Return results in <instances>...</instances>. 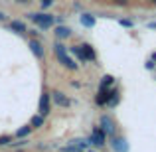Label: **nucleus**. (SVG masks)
<instances>
[{"instance_id": "nucleus-1", "label": "nucleus", "mask_w": 156, "mask_h": 152, "mask_svg": "<svg viewBox=\"0 0 156 152\" xmlns=\"http://www.w3.org/2000/svg\"><path fill=\"white\" fill-rule=\"evenodd\" d=\"M55 53H57V57H59V61H61V63H63V65H65L67 69H77V63H75V61H73L71 57L67 55V51H65V48L61 46L59 42L55 44Z\"/></svg>"}, {"instance_id": "nucleus-2", "label": "nucleus", "mask_w": 156, "mask_h": 152, "mask_svg": "<svg viewBox=\"0 0 156 152\" xmlns=\"http://www.w3.org/2000/svg\"><path fill=\"white\" fill-rule=\"evenodd\" d=\"M32 20H34L40 28H44V30H48V28L53 24V16L51 14H32Z\"/></svg>"}, {"instance_id": "nucleus-3", "label": "nucleus", "mask_w": 156, "mask_h": 152, "mask_svg": "<svg viewBox=\"0 0 156 152\" xmlns=\"http://www.w3.org/2000/svg\"><path fill=\"white\" fill-rule=\"evenodd\" d=\"M89 142H91V144H95V146H105V144H107V134H105L101 129H93Z\"/></svg>"}, {"instance_id": "nucleus-4", "label": "nucleus", "mask_w": 156, "mask_h": 152, "mask_svg": "<svg viewBox=\"0 0 156 152\" xmlns=\"http://www.w3.org/2000/svg\"><path fill=\"white\" fill-rule=\"evenodd\" d=\"M101 130H103L105 134H115V122H113V118L111 117H107V115H103L101 117Z\"/></svg>"}, {"instance_id": "nucleus-5", "label": "nucleus", "mask_w": 156, "mask_h": 152, "mask_svg": "<svg viewBox=\"0 0 156 152\" xmlns=\"http://www.w3.org/2000/svg\"><path fill=\"white\" fill-rule=\"evenodd\" d=\"M50 111H51V99L48 93H44L42 99H40V115L46 117V115H50Z\"/></svg>"}, {"instance_id": "nucleus-6", "label": "nucleus", "mask_w": 156, "mask_h": 152, "mask_svg": "<svg viewBox=\"0 0 156 152\" xmlns=\"http://www.w3.org/2000/svg\"><path fill=\"white\" fill-rule=\"evenodd\" d=\"M28 48L32 50V53H34L36 57H40V59L44 57V48H42V44H40L38 40H30V42H28Z\"/></svg>"}, {"instance_id": "nucleus-7", "label": "nucleus", "mask_w": 156, "mask_h": 152, "mask_svg": "<svg viewBox=\"0 0 156 152\" xmlns=\"http://www.w3.org/2000/svg\"><path fill=\"white\" fill-rule=\"evenodd\" d=\"M51 95H53V101H55L59 107H69V105H71V101L65 97V93H61V91H53Z\"/></svg>"}, {"instance_id": "nucleus-8", "label": "nucleus", "mask_w": 156, "mask_h": 152, "mask_svg": "<svg viewBox=\"0 0 156 152\" xmlns=\"http://www.w3.org/2000/svg\"><path fill=\"white\" fill-rule=\"evenodd\" d=\"M81 51H83V57L85 61H95V51H93V48L89 46V44H83V46H79Z\"/></svg>"}, {"instance_id": "nucleus-9", "label": "nucleus", "mask_w": 156, "mask_h": 152, "mask_svg": "<svg viewBox=\"0 0 156 152\" xmlns=\"http://www.w3.org/2000/svg\"><path fill=\"white\" fill-rule=\"evenodd\" d=\"M111 144H113V148L117 150V152H126V150H129V146H126V140H125V138H115Z\"/></svg>"}, {"instance_id": "nucleus-10", "label": "nucleus", "mask_w": 156, "mask_h": 152, "mask_svg": "<svg viewBox=\"0 0 156 152\" xmlns=\"http://www.w3.org/2000/svg\"><path fill=\"white\" fill-rule=\"evenodd\" d=\"M44 122H46V117H42V115H36V117H32L30 126H32V129H42Z\"/></svg>"}, {"instance_id": "nucleus-11", "label": "nucleus", "mask_w": 156, "mask_h": 152, "mask_svg": "<svg viewBox=\"0 0 156 152\" xmlns=\"http://www.w3.org/2000/svg\"><path fill=\"white\" fill-rule=\"evenodd\" d=\"M55 36L59 40H65V38H69V36H71V30H69V28H65V26H57L55 28Z\"/></svg>"}, {"instance_id": "nucleus-12", "label": "nucleus", "mask_w": 156, "mask_h": 152, "mask_svg": "<svg viewBox=\"0 0 156 152\" xmlns=\"http://www.w3.org/2000/svg\"><path fill=\"white\" fill-rule=\"evenodd\" d=\"M10 30L18 32V34H24V32H28V30H26V26H24L22 22H16V20H14V22H10Z\"/></svg>"}, {"instance_id": "nucleus-13", "label": "nucleus", "mask_w": 156, "mask_h": 152, "mask_svg": "<svg viewBox=\"0 0 156 152\" xmlns=\"http://www.w3.org/2000/svg\"><path fill=\"white\" fill-rule=\"evenodd\" d=\"M81 24H83V26H87V28H91L93 24H95V18H93V16H89V14H83V16H81Z\"/></svg>"}, {"instance_id": "nucleus-14", "label": "nucleus", "mask_w": 156, "mask_h": 152, "mask_svg": "<svg viewBox=\"0 0 156 152\" xmlns=\"http://www.w3.org/2000/svg\"><path fill=\"white\" fill-rule=\"evenodd\" d=\"M30 130H32V126H30V125H28V126H22V129H20L18 133H16V136L24 138V136H26V134H30Z\"/></svg>"}, {"instance_id": "nucleus-15", "label": "nucleus", "mask_w": 156, "mask_h": 152, "mask_svg": "<svg viewBox=\"0 0 156 152\" xmlns=\"http://www.w3.org/2000/svg\"><path fill=\"white\" fill-rule=\"evenodd\" d=\"M71 51L75 53V55L79 57L81 61H85V57H83V51H81V48H79V46H73V48H71Z\"/></svg>"}, {"instance_id": "nucleus-16", "label": "nucleus", "mask_w": 156, "mask_h": 152, "mask_svg": "<svg viewBox=\"0 0 156 152\" xmlns=\"http://www.w3.org/2000/svg\"><path fill=\"white\" fill-rule=\"evenodd\" d=\"M101 85H103V87H107V85H113V77H111V75H105L103 81H101Z\"/></svg>"}, {"instance_id": "nucleus-17", "label": "nucleus", "mask_w": 156, "mask_h": 152, "mask_svg": "<svg viewBox=\"0 0 156 152\" xmlns=\"http://www.w3.org/2000/svg\"><path fill=\"white\" fill-rule=\"evenodd\" d=\"M8 142H12V138H10V136H0V146L8 144Z\"/></svg>"}, {"instance_id": "nucleus-18", "label": "nucleus", "mask_w": 156, "mask_h": 152, "mask_svg": "<svg viewBox=\"0 0 156 152\" xmlns=\"http://www.w3.org/2000/svg\"><path fill=\"white\" fill-rule=\"evenodd\" d=\"M40 2H42V8H50L53 4V0H40Z\"/></svg>"}, {"instance_id": "nucleus-19", "label": "nucleus", "mask_w": 156, "mask_h": 152, "mask_svg": "<svg viewBox=\"0 0 156 152\" xmlns=\"http://www.w3.org/2000/svg\"><path fill=\"white\" fill-rule=\"evenodd\" d=\"M122 26H133V22H129V20H121Z\"/></svg>"}, {"instance_id": "nucleus-20", "label": "nucleus", "mask_w": 156, "mask_h": 152, "mask_svg": "<svg viewBox=\"0 0 156 152\" xmlns=\"http://www.w3.org/2000/svg\"><path fill=\"white\" fill-rule=\"evenodd\" d=\"M115 2H117V4H122V6H125V4H129V0H115Z\"/></svg>"}, {"instance_id": "nucleus-21", "label": "nucleus", "mask_w": 156, "mask_h": 152, "mask_svg": "<svg viewBox=\"0 0 156 152\" xmlns=\"http://www.w3.org/2000/svg\"><path fill=\"white\" fill-rule=\"evenodd\" d=\"M6 18V14H4V12H0V20H4Z\"/></svg>"}, {"instance_id": "nucleus-22", "label": "nucleus", "mask_w": 156, "mask_h": 152, "mask_svg": "<svg viewBox=\"0 0 156 152\" xmlns=\"http://www.w3.org/2000/svg\"><path fill=\"white\" fill-rule=\"evenodd\" d=\"M152 2H156V0H152Z\"/></svg>"}]
</instances>
